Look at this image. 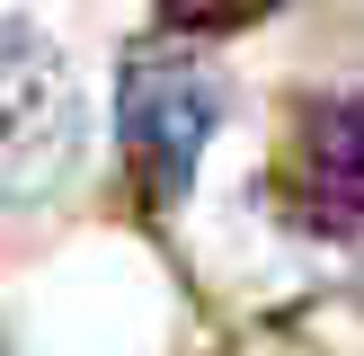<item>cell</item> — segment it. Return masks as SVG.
Listing matches in <instances>:
<instances>
[{
  "instance_id": "1",
  "label": "cell",
  "mask_w": 364,
  "mask_h": 356,
  "mask_svg": "<svg viewBox=\"0 0 364 356\" xmlns=\"http://www.w3.org/2000/svg\"><path fill=\"white\" fill-rule=\"evenodd\" d=\"M213 116H223V80H213L205 53H187V45H134L124 53V71H116V142H124V169H134L151 214H169L196 187Z\"/></svg>"
},
{
  "instance_id": "2",
  "label": "cell",
  "mask_w": 364,
  "mask_h": 356,
  "mask_svg": "<svg viewBox=\"0 0 364 356\" xmlns=\"http://www.w3.org/2000/svg\"><path fill=\"white\" fill-rule=\"evenodd\" d=\"M89 142V107L63 45L27 18H0V205H36L71 178Z\"/></svg>"
},
{
  "instance_id": "3",
  "label": "cell",
  "mask_w": 364,
  "mask_h": 356,
  "mask_svg": "<svg viewBox=\"0 0 364 356\" xmlns=\"http://www.w3.org/2000/svg\"><path fill=\"white\" fill-rule=\"evenodd\" d=\"M284 214L329 241H364V98H311L276 160Z\"/></svg>"
},
{
  "instance_id": "4",
  "label": "cell",
  "mask_w": 364,
  "mask_h": 356,
  "mask_svg": "<svg viewBox=\"0 0 364 356\" xmlns=\"http://www.w3.org/2000/svg\"><path fill=\"white\" fill-rule=\"evenodd\" d=\"M267 9H276V0H160V27L169 36H240V27H258Z\"/></svg>"
}]
</instances>
